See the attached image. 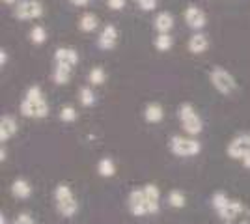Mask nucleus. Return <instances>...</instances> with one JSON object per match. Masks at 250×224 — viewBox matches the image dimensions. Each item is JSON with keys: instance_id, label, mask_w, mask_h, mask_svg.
I'll list each match as a JSON object with an SVG mask.
<instances>
[{"instance_id": "obj_1", "label": "nucleus", "mask_w": 250, "mask_h": 224, "mask_svg": "<svg viewBox=\"0 0 250 224\" xmlns=\"http://www.w3.org/2000/svg\"><path fill=\"white\" fill-rule=\"evenodd\" d=\"M19 112L22 118H32V120H42L49 116V103L43 96L42 86L34 84L26 90L19 105Z\"/></svg>"}, {"instance_id": "obj_2", "label": "nucleus", "mask_w": 250, "mask_h": 224, "mask_svg": "<svg viewBox=\"0 0 250 224\" xmlns=\"http://www.w3.org/2000/svg\"><path fill=\"white\" fill-rule=\"evenodd\" d=\"M54 204H56L58 213L62 215L63 219H71L79 211V202L75 198L71 187L65 185V183L56 185V189H54Z\"/></svg>"}, {"instance_id": "obj_3", "label": "nucleus", "mask_w": 250, "mask_h": 224, "mask_svg": "<svg viewBox=\"0 0 250 224\" xmlns=\"http://www.w3.org/2000/svg\"><path fill=\"white\" fill-rule=\"evenodd\" d=\"M177 118L181 122V127L187 133L188 137H196L204 131V122L200 114L196 112V108L192 107L190 103H183L177 108Z\"/></svg>"}, {"instance_id": "obj_4", "label": "nucleus", "mask_w": 250, "mask_h": 224, "mask_svg": "<svg viewBox=\"0 0 250 224\" xmlns=\"http://www.w3.org/2000/svg\"><path fill=\"white\" fill-rule=\"evenodd\" d=\"M217 215L224 224H250V209L239 200H229L228 205Z\"/></svg>"}, {"instance_id": "obj_5", "label": "nucleus", "mask_w": 250, "mask_h": 224, "mask_svg": "<svg viewBox=\"0 0 250 224\" xmlns=\"http://www.w3.org/2000/svg\"><path fill=\"white\" fill-rule=\"evenodd\" d=\"M209 82L222 96H231L237 90L235 77L229 73V71H226L224 67H213L211 73H209Z\"/></svg>"}, {"instance_id": "obj_6", "label": "nucleus", "mask_w": 250, "mask_h": 224, "mask_svg": "<svg viewBox=\"0 0 250 224\" xmlns=\"http://www.w3.org/2000/svg\"><path fill=\"white\" fill-rule=\"evenodd\" d=\"M170 151L176 157H194L202 151V144L192 137H181L174 135L170 139Z\"/></svg>"}, {"instance_id": "obj_7", "label": "nucleus", "mask_w": 250, "mask_h": 224, "mask_svg": "<svg viewBox=\"0 0 250 224\" xmlns=\"http://www.w3.org/2000/svg\"><path fill=\"white\" fill-rule=\"evenodd\" d=\"M43 13H45V8L40 0H21L13 10L15 19L19 21H34L43 17Z\"/></svg>"}, {"instance_id": "obj_8", "label": "nucleus", "mask_w": 250, "mask_h": 224, "mask_svg": "<svg viewBox=\"0 0 250 224\" xmlns=\"http://www.w3.org/2000/svg\"><path fill=\"white\" fill-rule=\"evenodd\" d=\"M127 207L133 217H146L149 215L147 211V202H146V194L144 189H133L127 196Z\"/></svg>"}, {"instance_id": "obj_9", "label": "nucleus", "mask_w": 250, "mask_h": 224, "mask_svg": "<svg viewBox=\"0 0 250 224\" xmlns=\"http://www.w3.org/2000/svg\"><path fill=\"white\" fill-rule=\"evenodd\" d=\"M183 19H185L188 28L194 30V32H200V30L206 28V24H208V17H206L204 10H200L198 6H194V4H188L187 8H185Z\"/></svg>"}, {"instance_id": "obj_10", "label": "nucleus", "mask_w": 250, "mask_h": 224, "mask_svg": "<svg viewBox=\"0 0 250 224\" xmlns=\"http://www.w3.org/2000/svg\"><path fill=\"white\" fill-rule=\"evenodd\" d=\"M118 38H120V34L114 24H104L103 30L97 36V47L101 51H112L118 45Z\"/></svg>"}, {"instance_id": "obj_11", "label": "nucleus", "mask_w": 250, "mask_h": 224, "mask_svg": "<svg viewBox=\"0 0 250 224\" xmlns=\"http://www.w3.org/2000/svg\"><path fill=\"white\" fill-rule=\"evenodd\" d=\"M228 157L229 159H243L250 151L249 135H237L235 139L228 144Z\"/></svg>"}, {"instance_id": "obj_12", "label": "nucleus", "mask_w": 250, "mask_h": 224, "mask_svg": "<svg viewBox=\"0 0 250 224\" xmlns=\"http://www.w3.org/2000/svg\"><path fill=\"white\" fill-rule=\"evenodd\" d=\"M144 189V194H146V202H147V211L149 215H157L159 209H161V191L155 183H147Z\"/></svg>"}, {"instance_id": "obj_13", "label": "nucleus", "mask_w": 250, "mask_h": 224, "mask_svg": "<svg viewBox=\"0 0 250 224\" xmlns=\"http://www.w3.org/2000/svg\"><path fill=\"white\" fill-rule=\"evenodd\" d=\"M79 53H77V49L73 47H58L56 51H54V64H65V65H75L79 64Z\"/></svg>"}, {"instance_id": "obj_14", "label": "nucleus", "mask_w": 250, "mask_h": 224, "mask_svg": "<svg viewBox=\"0 0 250 224\" xmlns=\"http://www.w3.org/2000/svg\"><path fill=\"white\" fill-rule=\"evenodd\" d=\"M17 120L10 114H4L0 118V142L4 146V142H8L10 139H13L17 135Z\"/></svg>"}, {"instance_id": "obj_15", "label": "nucleus", "mask_w": 250, "mask_h": 224, "mask_svg": "<svg viewBox=\"0 0 250 224\" xmlns=\"http://www.w3.org/2000/svg\"><path fill=\"white\" fill-rule=\"evenodd\" d=\"M187 49H188V53H192V54H204L209 49V38L202 32V30H200V32H194L188 38Z\"/></svg>"}, {"instance_id": "obj_16", "label": "nucleus", "mask_w": 250, "mask_h": 224, "mask_svg": "<svg viewBox=\"0 0 250 224\" xmlns=\"http://www.w3.org/2000/svg\"><path fill=\"white\" fill-rule=\"evenodd\" d=\"M174 15L170 11H159L153 19V28L159 34H170V30L174 28Z\"/></svg>"}, {"instance_id": "obj_17", "label": "nucleus", "mask_w": 250, "mask_h": 224, "mask_svg": "<svg viewBox=\"0 0 250 224\" xmlns=\"http://www.w3.org/2000/svg\"><path fill=\"white\" fill-rule=\"evenodd\" d=\"M71 77H73V67L71 65L54 64V69H52V81H54V84L58 86L69 84Z\"/></svg>"}, {"instance_id": "obj_18", "label": "nucleus", "mask_w": 250, "mask_h": 224, "mask_svg": "<svg viewBox=\"0 0 250 224\" xmlns=\"http://www.w3.org/2000/svg\"><path fill=\"white\" fill-rule=\"evenodd\" d=\"M144 120L147 123H161L165 120V108L161 107L159 103H147L144 108Z\"/></svg>"}, {"instance_id": "obj_19", "label": "nucleus", "mask_w": 250, "mask_h": 224, "mask_svg": "<svg viewBox=\"0 0 250 224\" xmlns=\"http://www.w3.org/2000/svg\"><path fill=\"white\" fill-rule=\"evenodd\" d=\"M11 194L17 200H26V198L32 196V185L26 180L19 178V180H15V182L11 183Z\"/></svg>"}, {"instance_id": "obj_20", "label": "nucleus", "mask_w": 250, "mask_h": 224, "mask_svg": "<svg viewBox=\"0 0 250 224\" xmlns=\"http://www.w3.org/2000/svg\"><path fill=\"white\" fill-rule=\"evenodd\" d=\"M97 26H99V17L95 15V13H92V11H86V13H83L81 15V19H79V30L81 32H94V30H97Z\"/></svg>"}, {"instance_id": "obj_21", "label": "nucleus", "mask_w": 250, "mask_h": 224, "mask_svg": "<svg viewBox=\"0 0 250 224\" xmlns=\"http://www.w3.org/2000/svg\"><path fill=\"white\" fill-rule=\"evenodd\" d=\"M97 172L101 178H112L116 174V164L110 157H103V159L97 163Z\"/></svg>"}, {"instance_id": "obj_22", "label": "nucleus", "mask_w": 250, "mask_h": 224, "mask_svg": "<svg viewBox=\"0 0 250 224\" xmlns=\"http://www.w3.org/2000/svg\"><path fill=\"white\" fill-rule=\"evenodd\" d=\"M104 81H106V71H104L101 65H95L90 69V73H88V82L92 86H101L104 84Z\"/></svg>"}, {"instance_id": "obj_23", "label": "nucleus", "mask_w": 250, "mask_h": 224, "mask_svg": "<svg viewBox=\"0 0 250 224\" xmlns=\"http://www.w3.org/2000/svg\"><path fill=\"white\" fill-rule=\"evenodd\" d=\"M79 101L83 107H94L95 105V94L90 86H83L79 90Z\"/></svg>"}, {"instance_id": "obj_24", "label": "nucleus", "mask_w": 250, "mask_h": 224, "mask_svg": "<svg viewBox=\"0 0 250 224\" xmlns=\"http://www.w3.org/2000/svg\"><path fill=\"white\" fill-rule=\"evenodd\" d=\"M185 204H187V198H185L183 192L177 191V189L170 191V194H168V205H170V207L181 209V207H185Z\"/></svg>"}, {"instance_id": "obj_25", "label": "nucleus", "mask_w": 250, "mask_h": 224, "mask_svg": "<svg viewBox=\"0 0 250 224\" xmlns=\"http://www.w3.org/2000/svg\"><path fill=\"white\" fill-rule=\"evenodd\" d=\"M172 45H174V38H172L170 34H157V38H155V49L157 51L167 53V51L172 49Z\"/></svg>"}, {"instance_id": "obj_26", "label": "nucleus", "mask_w": 250, "mask_h": 224, "mask_svg": "<svg viewBox=\"0 0 250 224\" xmlns=\"http://www.w3.org/2000/svg\"><path fill=\"white\" fill-rule=\"evenodd\" d=\"M28 36H30V41L34 43V45H43V43L47 41V30H45V26H42V24L32 26V30Z\"/></svg>"}, {"instance_id": "obj_27", "label": "nucleus", "mask_w": 250, "mask_h": 224, "mask_svg": "<svg viewBox=\"0 0 250 224\" xmlns=\"http://www.w3.org/2000/svg\"><path fill=\"white\" fill-rule=\"evenodd\" d=\"M228 202H229L228 194L222 191H217L213 196H211V205H213V209H215L217 213H219L220 209H224V207L228 205Z\"/></svg>"}, {"instance_id": "obj_28", "label": "nucleus", "mask_w": 250, "mask_h": 224, "mask_svg": "<svg viewBox=\"0 0 250 224\" xmlns=\"http://www.w3.org/2000/svg\"><path fill=\"white\" fill-rule=\"evenodd\" d=\"M60 120H62L63 123H73L75 120H77V110H75V107H71V105H65V107L60 108Z\"/></svg>"}, {"instance_id": "obj_29", "label": "nucleus", "mask_w": 250, "mask_h": 224, "mask_svg": "<svg viewBox=\"0 0 250 224\" xmlns=\"http://www.w3.org/2000/svg\"><path fill=\"white\" fill-rule=\"evenodd\" d=\"M142 11H153L157 8V0H135Z\"/></svg>"}, {"instance_id": "obj_30", "label": "nucleus", "mask_w": 250, "mask_h": 224, "mask_svg": "<svg viewBox=\"0 0 250 224\" xmlns=\"http://www.w3.org/2000/svg\"><path fill=\"white\" fill-rule=\"evenodd\" d=\"M125 4H127V0H106V6H108V8H110L112 11L124 10Z\"/></svg>"}, {"instance_id": "obj_31", "label": "nucleus", "mask_w": 250, "mask_h": 224, "mask_svg": "<svg viewBox=\"0 0 250 224\" xmlns=\"http://www.w3.org/2000/svg\"><path fill=\"white\" fill-rule=\"evenodd\" d=\"M13 224H34V217L28 213H21L13 221Z\"/></svg>"}, {"instance_id": "obj_32", "label": "nucleus", "mask_w": 250, "mask_h": 224, "mask_svg": "<svg viewBox=\"0 0 250 224\" xmlns=\"http://www.w3.org/2000/svg\"><path fill=\"white\" fill-rule=\"evenodd\" d=\"M6 64H8V53L4 49H0V67H4Z\"/></svg>"}, {"instance_id": "obj_33", "label": "nucleus", "mask_w": 250, "mask_h": 224, "mask_svg": "<svg viewBox=\"0 0 250 224\" xmlns=\"http://www.w3.org/2000/svg\"><path fill=\"white\" fill-rule=\"evenodd\" d=\"M73 6H77V8H84V6H88L90 4V0H69Z\"/></svg>"}, {"instance_id": "obj_34", "label": "nucleus", "mask_w": 250, "mask_h": 224, "mask_svg": "<svg viewBox=\"0 0 250 224\" xmlns=\"http://www.w3.org/2000/svg\"><path fill=\"white\" fill-rule=\"evenodd\" d=\"M241 161H243V166H245V168H249V170H250V151H249V153H247V155H245V157H243Z\"/></svg>"}, {"instance_id": "obj_35", "label": "nucleus", "mask_w": 250, "mask_h": 224, "mask_svg": "<svg viewBox=\"0 0 250 224\" xmlns=\"http://www.w3.org/2000/svg\"><path fill=\"white\" fill-rule=\"evenodd\" d=\"M4 4H8V6H17L19 4V0H2Z\"/></svg>"}, {"instance_id": "obj_36", "label": "nucleus", "mask_w": 250, "mask_h": 224, "mask_svg": "<svg viewBox=\"0 0 250 224\" xmlns=\"http://www.w3.org/2000/svg\"><path fill=\"white\" fill-rule=\"evenodd\" d=\"M0 161H2V163L6 161V149H4V148L0 149Z\"/></svg>"}, {"instance_id": "obj_37", "label": "nucleus", "mask_w": 250, "mask_h": 224, "mask_svg": "<svg viewBox=\"0 0 250 224\" xmlns=\"http://www.w3.org/2000/svg\"><path fill=\"white\" fill-rule=\"evenodd\" d=\"M0 224H6V217H4V213L0 215Z\"/></svg>"}, {"instance_id": "obj_38", "label": "nucleus", "mask_w": 250, "mask_h": 224, "mask_svg": "<svg viewBox=\"0 0 250 224\" xmlns=\"http://www.w3.org/2000/svg\"><path fill=\"white\" fill-rule=\"evenodd\" d=\"M249 142H250V133H249Z\"/></svg>"}]
</instances>
